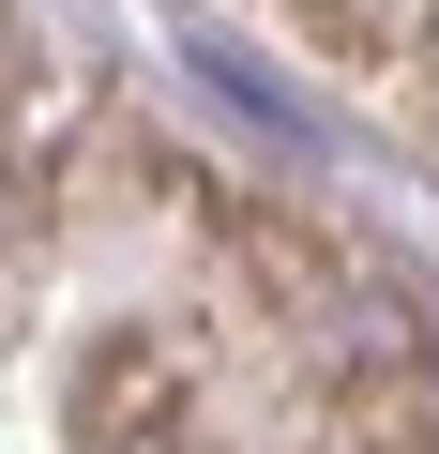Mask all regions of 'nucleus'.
I'll list each match as a JSON object with an SVG mask.
<instances>
[{"label":"nucleus","instance_id":"nucleus-1","mask_svg":"<svg viewBox=\"0 0 439 454\" xmlns=\"http://www.w3.org/2000/svg\"><path fill=\"white\" fill-rule=\"evenodd\" d=\"M212 424V348L182 318H106L76 348V439L91 454H197Z\"/></svg>","mask_w":439,"mask_h":454},{"label":"nucleus","instance_id":"nucleus-2","mask_svg":"<svg viewBox=\"0 0 439 454\" xmlns=\"http://www.w3.org/2000/svg\"><path fill=\"white\" fill-rule=\"evenodd\" d=\"M288 31H303L333 76H379V91H394V76L439 46V0H288Z\"/></svg>","mask_w":439,"mask_h":454}]
</instances>
